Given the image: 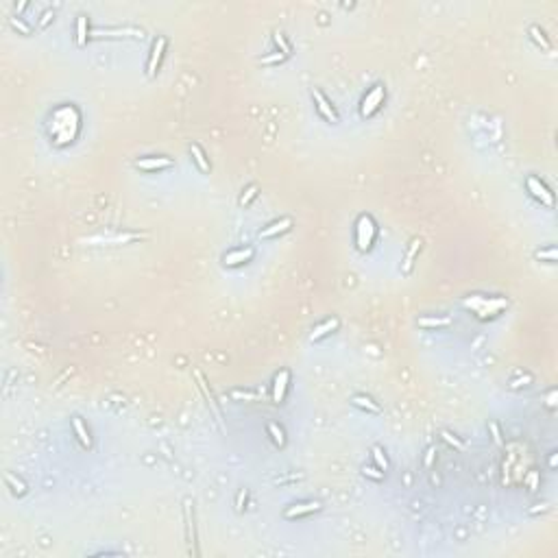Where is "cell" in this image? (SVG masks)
<instances>
[{
	"label": "cell",
	"mask_w": 558,
	"mask_h": 558,
	"mask_svg": "<svg viewBox=\"0 0 558 558\" xmlns=\"http://www.w3.org/2000/svg\"><path fill=\"white\" fill-rule=\"evenodd\" d=\"M451 318L441 316V318H419V327L423 329H434V327H449Z\"/></svg>",
	"instance_id": "ffe728a7"
},
{
	"label": "cell",
	"mask_w": 558,
	"mask_h": 558,
	"mask_svg": "<svg viewBox=\"0 0 558 558\" xmlns=\"http://www.w3.org/2000/svg\"><path fill=\"white\" fill-rule=\"evenodd\" d=\"M525 185H528V190H530L532 197L541 201L545 208H554V194H551V190L538 177H532V174H530V177L525 179Z\"/></svg>",
	"instance_id": "7a4b0ae2"
},
{
	"label": "cell",
	"mask_w": 558,
	"mask_h": 558,
	"mask_svg": "<svg viewBox=\"0 0 558 558\" xmlns=\"http://www.w3.org/2000/svg\"><path fill=\"white\" fill-rule=\"evenodd\" d=\"M194 378H197V382H199V388H201V393H203V397L208 399V406H210L212 415H214V419H216L218 428H221V430H225V425H223V415H221V410H218V404H216V399H214V393L210 391L208 382H205L203 373H201L199 368H194Z\"/></svg>",
	"instance_id": "3957f363"
},
{
	"label": "cell",
	"mask_w": 558,
	"mask_h": 558,
	"mask_svg": "<svg viewBox=\"0 0 558 558\" xmlns=\"http://www.w3.org/2000/svg\"><path fill=\"white\" fill-rule=\"evenodd\" d=\"M375 236H378V227H375V221L368 214H362L355 223V247L362 253H366L368 249L373 247Z\"/></svg>",
	"instance_id": "6da1fadb"
},
{
	"label": "cell",
	"mask_w": 558,
	"mask_h": 558,
	"mask_svg": "<svg viewBox=\"0 0 558 558\" xmlns=\"http://www.w3.org/2000/svg\"><path fill=\"white\" fill-rule=\"evenodd\" d=\"M312 98H314V103H316L318 114H321L325 120H329V122L336 124L338 122V114H336V109L329 105V100L325 98V94L321 90H312Z\"/></svg>",
	"instance_id": "9c48e42d"
},
{
	"label": "cell",
	"mask_w": 558,
	"mask_h": 558,
	"mask_svg": "<svg viewBox=\"0 0 558 558\" xmlns=\"http://www.w3.org/2000/svg\"><path fill=\"white\" fill-rule=\"evenodd\" d=\"M323 506L318 501H305V504H294L290 508H286L284 517L286 519H297V517H305V515H312V512H318Z\"/></svg>",
	"instance_id": "8fae6325"
},
{
	"label": "cell",
	"mask_w": 558,
	"mask_h": 558,
	"mask_svg": "<svg viewBox=\"0 0 558 558\" xmlns=\"http://www.w3.org/2000/svg\"><path fill=\"white\" fill-rule=\"evenodd\" d=\"M87 42V18L77 16V46H85Z\"/></svg>",
	"instance_id": "603a6c76"
},
{
	"label": "cell",
	"mask_w": 558,
	"mask_h": 558,
	"mask_svg": "<svg viewBox=\"0 0 558 558\" xmlns=\"http://www.w3.org/2000/svg\"><path fill=\"white\" fill-rule=\"evenodd\" d=\"M253 247H244V249H236V251H229L225 253L223 258V264L225 266H240V264H247V262L253 258Z\"/></svg>",
	"instance_id": "30bf717a"
},
{
	"label": "cell",
	"mask_w": 558,
	"mask_h": 558,
	"mask_svg": "<svg viewBox=\"0 0 558 558\" xmlns=\"http://www.w3.org/2000/svg\"><path fill=\"white\" fill-rule=\"evenodd\" d=\"M292 227V218H281V221H277V223H273L271 227H266V229H262L260 231V238H275V236H279V234H286L288 229Z\"/></svg>",
	"instance_id": "5bb4252c"
},
{
	"label": "cell",
	"mask_w": 558,
	"mask_h": 558,
	"mask_svg": "<svg viewBox=\"0 0 558 558\" xmlns=\"http://www.w3.org/2000/svg\"><path fill=\"white\" fill-rule=\"evenodd\" d=\"M382 103H384V87H382V85H375L373 90L366 94V98L362 100L360 114H362V116H373L375 111L380 109Z\"/></svg>",
	"instance_id": "277c9868"
},
{
	"label": "cell",
	"mask_w": 558,
	"mask_h": 558,
	"mask_svg": "<svg viewBox=\"0 0 558 558\" xmlns=\"http://www.w3.org/2000/svg\"><path fill=\"white\" fill-rule=\"evenodd\" d=\"M244 499H247V488H240V493H238V499H236V510L238 512H242V508H244Z\"/></svg>",
	"instance_id": "e575fe53"
},
{
	"label": "cell",
	"mask_w": 558,
	"mask_h": 558,
	"mask_svg": "<svg viewBox=\"0 0 558 558\" xmlns=\"http://www.w3.org/2000/svg\"><path fill=\"white\" fill-rule=\"evenodd\" d=\"M284 59H286V55H281V53H273V55H266V57H262V59H260V64H262V66H275V64H281Z\"/></svg>",
	"instance_id": "f1b7e54d"
},
{
	"label": "cell",
	"mask_w": 558,
	"mask_h": 558,
	"mask_svg": "<svg viewBox=\"0 0 558 558\" xmlns=\"http://www.w3.org/2000/svg\"><path fill=\"white\" fill-rule=\"evenodd\" d=\"M5 482H7V484L11 486V491H14L16 495H24V493H27V484H24L20 478H16V475L11 473V471L5 473Z\"/></svg>",
	"instance_id": "7402d4cb"
},
{
	"label": "cell",
	"mask_w": 558,
	"mask_h": 558,
	"mask_svg": "<svg viewBox=\"0 0 558 558\" xmlns=\"http://www.w3.org/2000/svg\"><path fill=\"white\" fill-rule=\"evenodd\" d=\"M549 467H551V469L556 467V454H551V458H549Z\"/></svg>",
	"instance_id": "b9f144b4"
},
{
	"label": "cell",
	"mask_w": 558,
	"mask_h": 558,
	"mask_svg": "<svg viewBox=\"0 0 558 558\" xmlns=\"http://www.w3.org/2000/svg\"><path fill=\"white\" fill-rule=\"evenodd\" d=\"M338 325H340V321H338V318H327V321H323L321 325H316V327L312 329L310 340H312V342H316V340H321V338L329 336L331 331H336V329H338Z\"/></svg>",
	"instance_id": "4fadbf2b"
},
{
	"label": "cell",
	"mask_w": 558,
	"mask_h": 558,
	"mask_svg": "<svg viewBox=\"0 0 558 558\" xmlns=\"http://www.w3.org/2000/svg\"><path fill=\"white\" fill-rule=\"evenodd\" d=\"M146 238L144 234H116V236H94V238H87V244H127V242H133V240H142Z\"/></svg>",
	"instance_id": "8992f818"
},
{
	"label": "cell",
	"mask_w": 558,
	"mask_h": 558,
	"mask_svg": "<svg viewBox=\"0 0 558 558\" xmlns=\"http://www.w3.org/2000/svg\"><path fill=\"white\" fill-rule=\"evenodd\" d=\"M266 430H268V436L273 438V443L277 445V447H284V445H286V434H284V430H281L277 423H268Z\"/></svg>",
	"instance_id": "44dd1931"
},
{
	"label": "cell",
	"mask_w": 558,
	"mask_h": 558,
	"mask_svg": "<svg viewBox=\"0 0 558 558\" xmlns=\"http://www.w3.org/2000/svg\"><path fill=\"white\" fill-rule=\"evenodd\" d=\"M432 458H434V449H428V456H425V467H430L432 465Z\"/></svg>",
	"instance_id": "60d3db41"
},
{
	"label": "cell",
	"mask_w": 558,
	"mask_h": 558,
	"mask_svg": "<svg viewBox=\"0 0 558 558\" xmlns=\"http://www.w3.org/2000/svg\"><path fill=\"white\" fill-rule=\"evenodd\" d=\"M504 308H508V301L506 299H486L482 301V305L478 310H475V314H478L480 318H488V316H497Z\"/></svg>",
	"instance_id": "ba28073f"
},
{
	"label": "cell",
	"mask_w": 558,
	"mask_h": 558,
	"mask_svg": "<svg viewBox=\"0 0 558 558\" xmlns=\"http://www.w3.org/2000/svg\"><path fill=\"white\" fill-rule=\"evenodd\" d=\"M234 397L236 399H255L253 393H240V391H234Z\"/></svg>",
	"instance_id": "f35d334b"
},
{
	"label": "cell",
	"mask_w": 558,
	"mask_h": 558,
	"mask_svg": "<svg viewBox=\"0 0 558 558\" xmlns=\"http://www.w3.org/2000/svg\"><path fill=\"white\" fill-rule=\"evenodd\" d=\"M190 155L194 157V161H197V166H199L201 172H210V170H212L210 161H208V157H205V153H203V148H201L199 144H192V146H190Z\"/></svg>",
	"instance_id": "ac0fdd59"
},
{
	"label": "cell",
	"mask_w": 558,
	"mask_h": 558,
	"mask_svg": "<svg viewBox=\"0 0 558 558\" xmlns=\"http://www.w3.org/2000/svg\"><path fill=\"white\" fill-rule=\"evenodd\" d=\"M530 35H532V40H534L536 44H541V46L545 48V50H549L551 48V44H549V40L547 37H545V33L538 27H530Z\"/></svg>",
	"instance_id": "484cf974"
},
{
	"label": "cell",
	"mask_w": 558,
	"mask_h": 558,
	"mask_svg": "<svg viewBox=\"0 0 558 558\" xmlns=\"http://www.w3.org/2000/svg\"><path fill=\"white\" fill-rule=\"evenodd\" d=\"M258 190H260V188H258V185H255V183H251V185H247V190H244V192H242V197H240V201H238V203H240V205H242V208H244V205H249V203H251V201H253L255 197H258Z\"/></svg>",
	"instance_id": "4316f807"
},
{
	"label": "cell",
	"mask_w": 558,
	"mask_h": 558,
	"mask_svg": "<svg viewBox=\"0 0 558 558\" xmlns=\"http://www.w3.org/2000/svg\"><path fill=\"white\" fill-rule=\"evenodd\" d=\"M166 44H168V40H166L164 35H159L157 40H155L153 50H150V57H148V68H146V74H148V77H155V74H157V68H159V64H161V57H164V53H166Z\"/></svg>",
	"instance_id": "5b68a950"
},
{
	"label": "cell",
	"mask_w": 558,
	"mask_h": 558,
	"mask_svg": "<svg viewBox=\"0 0 558 558\" xmlns=\"http://www.w3.org/2000/svg\"><path fill=\"white\" fill-rule=\"evenodd\" d=\"M190 506H192V501L185 499L183 512H185V523H188V543H190V554H197V547H194V545H197V532H194V519H192Z\"/></svg>",
	"instance_id": "9a60e30c"
},
{
	"label": "cell",
	"mask_w": 558,
	"mask_h": 558,
	"mask_svg": "<svg viewBox=\"0 0 558 558\" xmlns=\"http://www.w3.org/2000/svg\"><path fill=\"white\" fill-rule=\"evenodd\" d=\"M530 382H532V378H530V375H525V378H523V380H515V382H510V388H519V386H528V384H530Z\"/></svg>",
	"instance_id": "8d00e7d4"
},
{
	"label": "cell",
	"mask_w": 558,
	"mask_h": 558,
	"mask_svg": "<svg viewBox=\"0 0 558 558\" xmlns=\"http://www.w3.org/2000/svg\"><path fill=\"white\" fill-rule=\"evenodd\" d=\"M536 482H538V473H536V471H532V473H530V478H528L530 491H534V488H536Z\"/></svg>",
	"instance_id": "74e56055"
},
{
	"label": "cell",
	"mask_w": 558,
	"mask_h": 558,
	"mask_svg": "<svg viewBox=\"0 0 558 558\" xmlns=\"http://www.w3.org/2000/svg\"><path fill=\"white\" fill-rule=\"evenodd\" d=\"M53 18H55L53 11H44V16L40 18V29H46V27H48V22L53 20Z\"/></svg>",
	"instance_id": "d590c367"
},
{
	"label": "cell",
	"mask_w": 558,
	"mask_h": 558,
	"mask_svg": "<svg viewBox=\"0 0 558 558\" xmlns=\"http://www.w3.org/2000/svg\"><path fill=\"white\" fill-rule=\"evenodd\" d=\"M273 37H275V44H277V46H279V53H281V55H286V57H288V55H290V50H292V48H290V44L286 42L284 33H281V31H277V33H275Z\"/></svg>",
	"instance_id": "83f0119b"
},
{
	"label": "cell",
	"mask_w": 558,
	"mask_h": 558,
	"mask_svg": "<svg viewBox=\"0 0 558 558\" xmlns=\"http://www.w3.org/2000/svg\"><path fill=\"white\" fill-rule=\"evenodd\" d=\"M556 249L549 247V249H541L536 251V260H547V262H556Z\"/></svg>",
	"instance_id": "4dcf8cb0"
},
{
	"label": "cell",
	"mask_w": 558,
	"mask_h": 558,
	"mask_svg": "<svg viewBox=\"0 0 558 558\" xmlns=\"http://www.w3.org/2000/svg\"><path fill=\"white\" fill-rule=\"evenodd\" d=\"M421 244H423V240H421V238H417V240H412L410 249H408V253H406V260H404V264H401V271H404V273H410V271H412V266H415V258L419 255V251H421Z\"/></svg>",
	"instance_id": "e0dca14e"
},
{
	"label": "cell",
	"mask_w": 558,
	"mask_h": 558,
	"mask_svg": "<svg viewBox=\"0 0 558 558\" xmlns=\"http://www.w3.org/2000/svg\"><path fill=\"white\" fill-rule=\"evenodd\" d=\"M441 438H443V441L447 443V445H451V447H456L458 451H465V443H462L458 436H454V434H451V432L443 430V432H441Z\"/></svg>",
	"instance_id": "d4e9b609"
},
{
	"label": "cell",
	"mask_w": 558,
	"mask_h": 558,
	"mask_svg": "<svg viewBox=\"0 0 558 558\" xmlns=\"http://www.w3.org/2000/svg\"><path fill=\"white\" fill-rule=\"evenodd\" d=\"M290 386V371L288 368H281V371L275 375V382H273V401L275 404H281L286 399V391Z\"/></svg>",
	"instance_id": "52a82bcc"
},
{
	"label": "cell",
	"mask_w": 558,
	"mask_h": 558,
	"mask_svg": "<svg viewBox=\"0 0 558 558\" xmlns=\"http://www.w3.org/2000/svg\"><path fill=\"white\" fill-rule=\"evenodd\" d=\"M72 428H74V434H77V438L81 441V445H83L85 449H90V447H92V436H90V432H87L85 423L81 421V417H74V419H72Z\"/></svg>",
	"instance_id": "2e32d148"
},
{
	"label": "cell",
	"mask_w": 558,
	"mask_h": 558,
	"mask_svg": "<svg viewBox=\"0 0 558 558\" xmlns=\"http://www.w3.org/2000/svg\"><path fill=\"white\" fill-rule=\"evenodd\" d=\"M135 166L140 168V170H164V168L172 166V159H168V157H144V159H137Z\"/></svg>",
	"instance_id": "7c38bea8"
},
{
	"label": "cell",
	"mask_w": 558,
	"mask_h": 558,
	"mask_svg": "<svg viewBox=\"0 0 558 558\" xmlns=\"http://www.w3.org/2000/svg\"><path fill=\"white\" fill-rule=\"evenodd\" d=\"M353 406H358V408L366 410V412H373V415H380V412H382L380 406L375 404L371 397H364V395H355V397H353Z\"/></svg>",
	"instance_id": "d6986e66"
},
{
	"label": "cell",
	"mask_w": 558,
	"mask_h": 558,
	"mask_svg": "<svg viewBox=\"0 0 558 558\" xmlns=\"http://www.w3.org/2000/svg\"><path fill=\"white\" fill-rule=\"evenodd\" d=\"M137 35V31L135 29H122V31H94V35H114V37H118V35Z\"/></svg>",
	"instance_id": "d6a6232c"
},
{
	"label": "cell",
	"mask_w": 558,
	"mask_h": 558,
	"mask_svg": "<svg viewBox=\"0 0 558 558\" xmlns=\"http://www.w3.org/2000/svg\"><path fill=\"white\" fill-rule=\"evenodd\" d=\"M9 24H11V27H14L16 31H20L22 35H31V27H29V24H24L20 18H9Z\"/></svg>",
	"instance_id": "1f68e13d"
},
{
	"label": "cell",
	"mask_w": 558,
	"mask_h": 558,
	"mask_svg": "<svg viewBox=\"0 0 558 558\" xmlns=\"http://www.w3.org/2000/svg\"><path fill=\"white\" fill-rule=\"evenodd\" d=\"M488 428H491V436H493V443H495V445H504V441H501V432H499V425H497V421H491V423H488Z\"/></svg>",
	"instance_id": "836d02e7"
},
{
	"label": "cell",
	"mask_w": 558,
	"mask_h": 558,
	"mask_svg": "<svg viewBox=\"0 0 558 558\" xmlns=\"http://www.w3.org/2000/svg\"><path fill=\"white\" fill-rule=\"evenodd\" d=\"M373 462H375V467L378 469H382V471H388V458H386V454H384V449L382 447H373Z\"/></svg>",
	"instance_id": "cb8c5ba5"
},
{
	"label": "cell",
	"mask_w": 558,
	"mask_h": 558,
	"mask_svg": "<svg viewBox=\"0 0 558 558\" xmlns=\"http://www.w3.org/2000/svg\"><path fill=\"white\" fill-rule=\"evenodd\" d=\"M545 404L549 406V408H554L556 406V391H549V395H547V401H545Z\"/></svg>",
	"instance_id": "ab89813d"
},
{
	"label": "cell",
	"mask_w": 558,
	"mask_h": 558,
	"mask_svg": "<svg viewBox=\"0 0 558 558\" xmlns=\"http://www.w3.org/2000/svg\"><path fill=\"white\" fill-rule=\"evenodd\" d=\"M362 473H364L366 478L375 480V482H382V480H384V471H382V469H378V467H364V469H362Z\"/></svg>",
	"instance_id": "f546056e"
}]
</instances>
